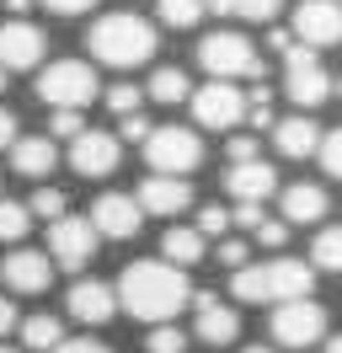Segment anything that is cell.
Returning <instances> with one entry per match:
<instances>
[{"mask_svg":"<svg viewBox=\"0 0 342 353\" xmlns=\"http://www.w3.org/2000/svg\"><path fill=\"white\" fill-rule=\"evenodd\" d=\"M192 300V284L188 273L177 263H150V257H139V263L123 268V279H118V305L134 316V321H145V327H161V321H171L177 310Z\"/></svg>","mask_w":342,"mask_h":353,"instance_id":"cell-1","label":"cell"},{"mask_svg":"<svg viewBox=\"0 0 342 353\" xmlns=\"http://www.w3.org/2000/svg\"><path fill=\"white\" fill-rule=\"evenodd\" d=\"M310 289H316V263H299L283 252H273L268 263L235 268L230 279V294L241 305H283V300H305Z\"/></svg>","mask_w":342,"mask_h":353,"instance_id":"cell-2","label":"cell"},{"mask_svg":"<svg viewBox=\"0 0 342 353\" xmlns=\"http://www.w3.org/2000/svg\"><path fill=\"white\" fill-rule=\"evenodd\" d=\"M86 48L112 70H134V65H145L150 54H155V27H150L145 17H134V11H112L102 22H91Z\"/></svg>","mask_w":342,"mask_h":353,"instance_id":"cell-3","label":"cell"},{"mask_svg":"<svg viewBox=\"0 0 342 353\" xmlns=\"http://www.w3.org/2000/svg\"><path fill=\"white\" fill-rule=\"evenodd\" d=\"M332 91H337V81L321 65V48L294 38V48H283V97H289L299 112H316Z\"/></svg>","mask_w":342,"mask_h":353,"instance_id":"cell-4","label":"cell"},{"mask_svg":"<svg viewBox=\"0 0 342 353\" xmlns=\"http://www.w3.org/2000/svg\"><path fill=\"white\" fill-rule=\"evenodd\" d=\"M198 65L214 81H262V54H256L241 32H209L198 43Z\"/></svg>","mask_w":342,"mask_h":353,"instance_id":"cell-5","label":"cell"},{"mask_svg":"<svg viewBox=\"0 0 342 353\" xmlns=\"http://www.w3.org/2000/svg\"><path fill=\"white\" fill-rule=\"evenodd\" d=\"M145 161L150 172H166V176H188L203 166V139L182 123H166V129H155L145 139Z\"/></svg>","mask_w":342,"mask_h":353,"instance_id":"cell-6","label":"cell"},{"mask_svg":"<svg viewBox=\"0 0 342 353\" xmlns=\"http://www.w3.org/2000/svg\"><path fill=\"white\" fill-rule=\"evenodd\" d=\"M97 70L81 65V59H59V65H48L38 75V97L48 108H86V102H97Z\"/></svg>","mask_w":342,"mask_h":353,"instance_id":"cell-7","label":"cell"},{"mask_svg":"<svg viewBox=\"0 0 342 353\" xmlns=\"http://www.w3.org/2000/svg\"><path fill=\"white\" fill-rule=\"evenodd\" d=\"M273 343L278 348H316V343H326V305H316L310 294L273 305Z\"/></svg>","mask_w":342,"mask_h":353,"instance_id":"cell-8","label":"cell"},{"mask_svg":"<svg viewBox=\"0 0 342 353\" xmlns=\"http://www.w3.org/2000/svg\"><path fill=\"white\" fill-rule=\"evenodd\" d=\"M97 225L91 220H81V214H59V220H48V257L59 268H86L91 257H97Z\"/></svg>","mask_w":342,"mask_h":353,"instance_id":"cell-9","label":"cell"},{"mask_svg":"<svg viewBox=\"0 0 342 353\" xmlns=\"http://www.w3.org/2000/svg\"><path fill=\"white\" fill-rule=\"evenodd\" d=\"M192 118L198 129H235L246 118V91H235V81H209L203 91H192Z\"/></svg>","mask_w":342,"mask_h":353,"instance_id":"cell-10","label":"cell"},{"mask_svg":"<svg viewBox=\"0 0 342 353\" xmlns=\"http://www.w3.org/2000/svg\"><path fill=\"white\" fill-rule=\"evenodd\" d=\"M118 161H123V139L107 129H86L70 139V166L81 176H112L118 172Z\"/></svg>","mask_w":342,"mask_h":353,"instance_id":"cell-11","label":"cell"},{"mask_svg":"<svg viewBox=\"0 0 342 353\" xmlns=\"http://www.w3.org/2000/svg\"><path fill=\"white\" fill-rule=\"evenodd\" d=\"M294 38L310 48L342 43V0H299L294 6Z\"/></svg>","mask_w":342,"mask_h":353,"instance_id":"cell-12","label":"cell"},{"mask_svg":"<svg viewBox=\"0 0 342 353\" xmlns=\"http://www.w3.org/2000/svg\"><path fill=\"white\" fill-rule=\"evenodd\" d=\"M0 279H6L11 294H43V289L54 284V257H48V252H32V246H17V252H6Z\"/></svg>","mask_w":342,"mask_h":353,"instance_id":"cell-13","label":"cell"},{"mask_svg":"<svg viewBox=\"0 0 342 353\" xmlns=\"http://www.w3.org/2000/svg\"><path fill=\"white\" fill-rule=\"evenodd\" d=\"M43 48H48V38H43V27H32L27 17L0 22V65L6 70H38Z\"/></svg>","mask_w":342,"mask_h":353,"instance_id":"cell-14","label":"cell"},{"mask_svg":"<svg viewBox=\"0 0 342 353\" xmlns=\"http://www.w3.org/2000/svg\"><path fill=\"white\" fill-rule=\"evenodd\" d=\"M91 225H97V236H107V241H128V236H139V225H145V209H139V199H123V193H102V199L91 203Z\"/></svg>","mask_w":342,"mask_h":353,"instance_id":"cell-15","label":"cell"},{"mask_svg":"<svg viewBox=\"0 0 342 353\" xmlns=\"http://www.w3.org/2000/svg\"><path fill=\"white\" fill-rule=\"evenodd\" d=\"M70 316L81 321V327H107L112 316H118V289L102 284V279H81V284L70 289Z\"/></svg>","mask_w":342,"mask_h":353,"instance_id":"cell-16","label":"cell"},{"mask_svg":"<svg viewBox=\"0 0 342 353\" xmlns=\"http://www.w3.org/2000/svg\"><path fill=\"white\" fill-rule=\"evenodd\" d=\"M139 209L145 214H161V220H171V214H182L192 203V188H188V176H166V172H155V176H145L139 182Z\"/></svg>","mask_w":342,"mask_h":353,"instance_id":"cell-17","label":"cell"},{"mask_svg":"<svg viewBox=\"0 0 342 353\" xmlns=\"http://www.w3.org/2000/svg\"><path fill=\"white\" fill-rule=\"evenodd\" d=\"M192 305H198V343H209V348H225V343H235L241 337V316H235V305H225L219 294H192Z\"/></svg>","mask_w":342,"mask_h":353,"instance_id":"cell-18","label":"cell"},{"mask_svg":"<svg viewBox=\"0 0 342 353\" xmlns=\"http://www.w3.org/2000/svg\"><path fill=\"white\" fill-rule=\"evenodd\" d=\"M225 193L235 203H268L278 193V172L268 161H235L230 172H225Z\"/></svg>","mask_w":342,"mask_h":353,"instance_id":"cell-19","label":"cell"},{"mask_svg":"<svg viewBox=\"0 0 342 353\" xmlns=\"http://www.w3.org/2000/svg\"><path fill=\"white\" fill-rule=\"evenodd\" d=\"M321 134H326V129H316V118L294 112V118H278V123H273V145H278V155L305 161V155L321 150Z\"/></svg>","mask_w":342,"mask_h":353,"instance_id":"cell-20","label":"cell"},{"mask_svg":"<svg viewBox=\"0 0 342 353\" xmlns=\"http://www.w3.org/2000/svg\"><path fill=\"white\" fill-rule=\"evenodd\" d=\"M278 203H283V220H289V225H316L321 214H326V188H316V182H294V188L278 193Z\"/></svg>","mask_w":342,"mask_h":353,"instance_id":"cell-21","label":"cell"},{"mask_svg":"<svg viewBox=\"0 0 342 353\" xmlns=\"http://www.w3.org/2000/svg\"><path fill=\"white\" fill-rule=\"evenodd\" d=\"M203 252H209V236L198 230V225H171L166 236H161V257L177 268H192L203 263Z\"/></svg>","mask_w":342,"mask_h":353,"instance_id":"cell-22","label":"cell"},{"mask_svg":"<svg viewBox=\"0 0 342 353\" xmlns=\"http://www.w3.org/2000/svg\"><path fill=\"white\" fill-rule=\"evenodd\" d=\"M54 161H59V150H54V139H43V134L11 145V166H17V176H48V172H54Z\"/></svg>","mask_w":342,"mask_h":353,"instance_id":"cell-23","label":"cell"},{"mask_svg":"<svg viewBox=\"0 0 342 353\" xmlns=\"http://www.w3.org/2000/svg\"><path fill=\"white\" fill-rule=\"evenodd\" d=\"M145 97H150V102H161V108H177V102H188V97H192V86H188L182 70H155L150 86H145Z\"/></svg>","mask_w":342,"mask_h":353,"instance_id":"cell-24","label":"cell"},{"mask_svg":"<svg viewBox=\"0 0 342 353\" xmlns=\"http://www.w3.org/2000/svg\"><path fill=\"white\" fill-rule=\"evenodd\" d=\"M59 343H64V327L54 316H27V321H21V348L48 353V348H59Z\"/></svg>","mask_w":342,"mask_h":353,"instance_id":"cell-25","label":"cell"},{"mask_svg":"<svg viewBox=\"0 0 342 353\" xmlns=\"http://www.w3.org/2000/svg\"><path fill=\"white\" fill-rule=\"evenodd\" d=\"M283 0H209L214 17H246V22H273Z\"/></svg>","mask_w":342,"mask_h":353,"instance_id":"cell-26","label":"cell"},{"mask_svg":"<svg viewBox=\"0 0 342 353\" xmlns=\"http://www.w3.org/2000/svg\"><path fill=\"white\" fill-rule=\"evenodd\" d=\"M310 263L321 273H342V225H326L316 241H310Z\"/></svg>","mask_w":342,"mask_h":353,"instance_id":"cell-27","label":"cell"},{"mask_svg":"<svg viewBox=\"0 0 342 353\" xmlns=\"http://www.w3.org/2000/svg\"><path fill=\"white\" fill-rule=\"evenodd\" d=\"M209 11V0H161V22L166 27H198Z\"/></svg>","mask_w":342,"mask_h":353,"instance_id":"cell-28","label":"cell"},{"mask_svg":"<svg viewBox=\"0 0 342 353\" xmlns=\"http://www.w3.org/2000/svg\"><path fill=\"white\" fill-rule=\"evenodd\" d=\"M27 225H32V209H27V203H6L0 199V241H21Z\"/></svg>","mask_w":342,"mask_h":353,"instance_id":"cell-29","label":"cell"},{"mask_svg":"<svg viewBox=\"0 0 342 353\" xmlns=\"http://www.w3.org/2000/svg\"><path fill=\"white\" fill-rule=\"evenodd\" d=\"M246 118H252V129L256 134H273V91L262 86V81H256V91H252V102H246Z\"/></svg>","mask_w":342,"mask_h":353,"instance_id":"cell-30","label":"cell"},{"mask_svg":"<svg viewBox=\"0 0 342 353\" xmlns=\"http://www.w3.org/2000/svg\"><path fill=\"white\" fill-rule=\"evenodd\" d=\"M27 209H32V220H59V214H70V199H64L59 188H38Z\"/></svg>","mask_w":342,"mask_h":353,"instance_id":"cell-31","label":"cell"},{"mask_svg":"<svg viewBox=\"0 0 342 353\" xmlns=\"http://www.w3.org/2000/svg\"><path fill=\"white\" fill-rule=\"evenodd\" d=\"M321 172L326 176H342V129H326L321 134Z\"/></svg>","mask_w":342,"mask_h":353,"instance_id":"cell-32","label":"cell"},{"mask_svg":"<svg viewBox=\"0 0 342 353\" xmlns=\"http://www.w3.org/2000/svg\"><path fill=\"white\" fill-rule=\"evenodd\" d=\"M139 102H145V91H139V86H107V112H118V118L139 112Z\"/></svg>","mask_w":342,"mask_h":353,"instance_id":"cell-33","label":"cell"},{"mask_svg":"<svg viewBox=\"0 0 342 353\" xmlns=\"http://www.w3.org/2000/svg\"><path fill=\"white\" fill-rule=\"evenodd\" d=\"M289 230H294L289 220H262L252 236H256V246H268V252H283V246H289Z\"/></svg>","mask_w":342,"mask_h":353,"instance_id":"cell-34","label":"cell"},{"mask_svg":"<svg viewBox=\"0 0 342 353\" xmlns=\"http://www.w3.org/2000/svg\"><path fill=\"white\" fill-rule=\"evenodd\" d=\"M145 348L150 353H182V348H188V337L171 327V321H161V327H150V343H145Z\"/></svg>","mask_w":342,"mask_h":353,"instance_id":"cell-35","label":"cell"},{"mask_svg":"<svg viewBox=\"0 0 342 353\" xmlns=\"http://www.w3.org/2000/svg\"><path fill=\"white\" fill-rule=\"evenodd\" d=\"M48 134H86V118H81V108H54V118H48Z\"/></svg>","mask_w":342,"mask_h":353,"instance_id":"cell-36","label":"cell"},{"mask_svg":"<svg viewBox=\"0 0 342 353\" xmlns=\"http://www.w3.org/2000/svg\"><path fill=\"white\" fill-rule=\"evenodd\" d=\"M198 230H203V236H225V230H230V209L203 203V209H198Z\"/></svg>","mask_w":342,"mask_h":353,"instance_id":"cell-37","label":"cell"},{"mask_svg":"<svg viewBox=\"0 0 342 353\" xmlns=\"http://www.w3.org/2000/svg\"><path fill=\"white\" fill-rule=\"evenodd\" d=\"M150 134H155V129H150V118H145V112H128L123 123H118V139H139V145H145Z\"/></svg>","mask_w":342,"mask_h":353,"instance_id":"cell-38","label":"cell"},{"mask_svg":"<svg viewBox=\"0 0 342 353\" xmlns=\"http://www.w3.org/2000/svg\"><path fill=\"white\" fill-rule=\"evenodd\" d=\"M225 155H230V166H235V161H256V134H230Z\"/></svg>","mask_w":342,"mask_h":353,"instance_id":"cell-39","label":"cell"},{"mask_svg":"<svg viewBox=\"0 0 342 353\" xmlns=\"http://www.w3.org/2000/svg\"><path fill=\"white\" fill-rule=\"evenodd\" d=\"M48 353H112V348L97 343V337H64L59 348H48Z\"/></svg>","mask_w":342,"mask_h":353,"instance_id":"cell-40","label":"cell"},{"mask_svg":"<svg viewBox=\"0 0 342 353\" xmlns=\"http://www.w3.org/2000/svg\"><path fill=\"white\" fill-rule=\"evenodd\" d=\"M262 220H268L262 203H235V214H230V225H241V230H256Z\"/></svg>","mask_w":342,"mask_h":353,"instance_id":"cell-41","label":"cell"},{"mask_svg":"<svg viewBox=\"0 0 342 353\" xmlns=\"http://www.w3.org/2000/svg\"><path fill=\"white\" fill-rule=\"evenodd\" d=\"M246 257H252V246H246V241H219V263H225V268H246Z\"/></svg>","mask_w":342,"mask_h":353,"instance_id":"cell-42","label":"cell"},{"mask_svg":"<svg viewBox=\"0 0 342 353\" xmlns=\"http://www.w3.org/2000/svg\"><path fill=\"white\" fill-rule=\"evenodd\" d=\"M43 6H48L54 17H86V11H91L97 0H43Z\"/></svg>","mask_w":342,"mask_h":353,"instance_id":"cell-43","label":"cell"},{"mask_svg":"<svg viewBox=\"0 0 342 353\" xmlns=\"http://www.w3.org/2000/svg\"><path fill=\"white\" fill-rule=\"evenodd\" d=\"M11 145H17V118L0 108V150H11Z\"/></svg>","mask_w":342,"mask_h":353,"instance_id":"cell-44","label":"cell"},{"mask_svg":"<svg viewBox=\"0 0 342 353\" xmlns=\"http://www.w3.org/2000/svg\"><path fill=\"white\" fill-rule=\"evenodd\" d=\"M17 327V305H11V300H6V294H0V337H6V332Z\"/></svg>","mask_w":342,"mask_h":353,"instance_id":"cell-45","label":"cell"},{"mask_svg":"<svg viewBox=\"0 0 342 353\" xmlns=\"http://www.w3.org/2000/svg\"><path fill=\"white\" fill-rule=\"evenodd\" d=\"M268 43H273V48H294V32H283V27H273V32H268Z\"/></svg>","mask_w":342,"mask_h":353,"instance_id":"cell-46","label":"cell"},{"mask_svg":"<svg viewBox=\"0 0 342 353\" xmlns=\"http://www.w3.org/2000/svg\"><path fill=\"white\" fill-rule=\"evenodd\" d=\"M6 6H11L17 17H27V11H32V0H6Z\"/></svg>","mask_w":342,"mask_h":353,"instance_id":"cell-47","label":"cell"},{"mask_svg":"<svg viewBox=\"0 0 342 353\" xmlns=\"http://www.w3.org/2000/svg\"><path fill=\"white\" fill-rule=\"evenodd\" d=\"M326 353H342V332H337V337H326Z\"/></svg>","mask_w":342,"mask_h":353,"instance_id":"cell-48","label":"cell"},{"mask_svg":"<svg viewBox=\"0 0 342 353\" xmlns=\"http://www.w3.org/2000/svg\"><path fill=\"white\" fill-rule=\"evenodd\" d=\"M241 353H278V348H241Z\"/></svg>","mask_w":342,"mask_h":353,"instance_id":"cell-49","label":"cell"},{"mask_svg":"<svg viewBox=\"0 0 342 353\" xmlns=\"http://www.w3.org/2000/svg\"><path fill=\"white\" fill-rule=\"evenodd\" d=\"M0 91H6V65H0Z\"/></svg>","mask_w":342,"mask_h":353,"instance_id":"cell-50","label":"cell"},{"mask_svg":"<svg viewBox=\"0 0 342 353\" xmlns=\"http://www.w3.org/2000/svg\"><path fill=\"white\" fill-rule=\"evenodd\" d=\"M332 97H342V81H337V91H332Z\"/></svg>","mask_w":342,"mask_h":353,"instance_id":"cell-51","label":"cell"},{"mask_svg":"<svg viewBox=\"0 0 342 353\" xmlns=\"http://www.w3.org/2000/svg\"><path fill=\"white\" fill-rule=\"evenodd\" d=\"M0 353H21V348H0Z\"/></svg>","mask_w":342,"mask_h":353,"instance_id":"cell-52","label":"cell"}]
</instances>
